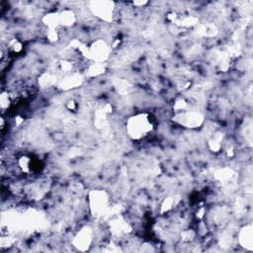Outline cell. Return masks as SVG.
<instances>
[{"mask_svg": "<svg viewBox=\"0 0 253 253\" xmlns=\"http://www.w3.org/2000/svg\"><path fill=\"white\" fill-rule=\"evenodd\" d=\"M152 125L146 115H137L129 118L127 122V131L133 138H141L151 130Z\"/></svg>", "mask_w": 253, "mask_h": 253, "instance_id": "cell-1", "label": "cell"}]
</instances>
